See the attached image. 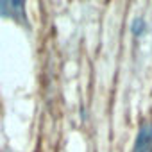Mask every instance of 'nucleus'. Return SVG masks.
<instances>
[{
	"instance_id": "7ed1b4c3",
	"label": "nucleus",
	"mask_w": 152,
	"mask_h": 152,
	"mask_svg": "<svg viewBox=\"0 0 152 152\" xmlns=\"http://www.w3.org/2000/svg\"><path fill=\"white\" fill-rule=\"evenodd\" d=\"M145 27H147L145 20H143V18H136V20L132 22V34H134V36L143 34V32H145Z\"/></svg>"
},
{
	"instance_id": "f03ea898",
	"label": "nucleus",
	"mask_w": 152,
	"mask_h": 152,
	"mask_svg": "<svg viewBox=\"0 0 152 152\" xmlns=\"http://www.w3.org/2000/svg\"><path fill=\"white\" fill-rule=\"evenodd\" d=\"M0 16L15 18V20L22 22L25 18L23 2H16V0H4V2H0Z\"/></svg>"
},
{
	"instance_id": "f257e3e1",
	"label": "nucleus",
	"mask_w": 152,
	"mask_h": 152,
	"mask_svg": "<svg viewBox=\"0 0 152 152\" xmlns=\"http://www.w3.org/2000/svg\"><path fill=\"white\" fill-rule=\"evenodd\" d=\"M132 152H152V122H143L140 125Z\"/></svg>"
}]
</instances>
